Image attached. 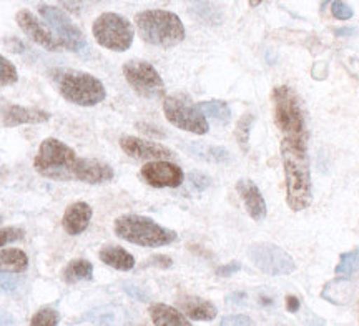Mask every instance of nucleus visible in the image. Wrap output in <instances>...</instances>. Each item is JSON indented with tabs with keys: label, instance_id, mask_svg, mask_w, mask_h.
<instances>
[{
	"label": "nucleus",
	"instance_id": "f3484780",
	"mask_svg": "<svg viewBox=\"0 0 359 326\" xmlns=\"http://www.w3.org/2000/svg\"><path fill=\"white\" fill-rule=\"evenodd\" d=\"M52 115L40 109H27L20 105H7L0 114L4 127H17V125L29 123H45L50 120Z\"/></svg>",
	"mask_w": 359,
	"mask_h": 326
},
{
	"label": "nucleus",
	"instance_id": "393cba45",
	"mask_svg": "<svg viewBox=\"0 0 359 326\" xmlns=\"http://www.w3.org/2000/svg\"><path fill=\"white\" fill-rule=\"evenodd\" d=\"M359 270V250H351V252L343 253L339 258L338 266H336L334 273L338 278L348 280L349 276L356 273Z\"/></svg>",
	"mask_w": 359,
	"mask_h": 326
},
{
	"label": "nucleus",
	"instance_id": "1a4fd4ad",
	"mask_svg": "<svg viewBox=\"0 0 359 326\" xmlns=\"http://www.w3.org/2000/svg\"><path fill=\"white\" fill-rule=\"evenodd\" d=\"M39 13L55 32L58 43L69 52H82L87 47V39L64 11L53 6H40Z\"/></svg>",
	"mask_w": 359,
	"mask_h": 326
},
{
	"label": "nucleus",
	"instance_id": "bb28decb",
	"mask_svg": "<svg viewBox=\"0 0 359 326\" xmlns=\"http://www.w3.org/2000/svg\"><path fill=\"white\" fill-rule=\"evenodd\" d=\"M255 117L251 114H246L238 120L236 123V130H235V137L238 140V144L243 150H248V142H250V133H251V125H253Z\"/></svg>",
	"mask_w": 359,
	"mask_h": 326
},
{
	"label": "nucleus",
	"instance_id": "2eb2a0df",
	"mask_svg": "<svg viewBox=\"0 0 359 326\" xmlns=\"http://www.w3.org/2000/svg\"><path fill=\"white\" fill-rule=\"evenodd\" d=\"M114 168L109 163L97 158H82L79 157L75 165L74 182L88 183V185H102L114 180Z\"/></svg>",
	"mask_w": 359,
	"mask_h": 326
},
{
	"label": "nucleus",
	"instance_id": "c85d7f7f",
	"mask_svg": "<svg viewBox=\"0 0 359 326\" xmlns=\"http://www.w3.org/2000/svg\"><path fill=\"white\" fill-rule=\"evenodd\" d=\"M58 321H60V316L53 308H42L32 316L30 323L34 326H57Z\"/></svg>",
	"mask_w": 359,
	"mask_h": 326
},
{
	"label": "nucleus",
	"instance_id": "a211bd4d",
	"mask_svg": "<svg viewBox=\"0 0 359 326\" xmlns=\"http://www.w3.org/2000/svg\"><path fill=\"white\" fill-rule=\"evenodd\" d=\"M92 207L85 202H75L67 207L64 217H62V226L69 235H80L88 229L92 220Z\"/></svg>",
	"mask_w": 359,
	"mask_h": 326
},
{
	"label": "nucleus",
	"instance_id": "dca6fc26",
	"mask_svg": "<svg viewBox=\"0 0 359 326\" xmlns=\"http://www.w3.org/2000/svg\"><path fill=\"white\" fill-rule=\"evenodd\" d=\"M236 191L238 195L243 200L246 212L248 215L253 218L255 222H263L266 218V203H264V198L262 191L257 185H255L251 180H246V178H241L236 183Z\"/></svg>",
	"mask_w": 359,
	"mask_h": 326
},
{
	"label": "nucleus",
	"instance_id": "473e14b6",
	"mask_svg": "<svg viewBox=\"0 0 359 326\" xmlns=\"http://www.w3.org/2000/svg\"><path fill=\"white\" fill-rule=\"evenodd\" d=\"M17 287H19V278H17V276H11V273L0 271V290H2V292H15Z\"/></svg>",
	"mask_w": 359,
	"mask_h": 326
},
{
	"label": "nucleus",
	"instance_id": "9b49d317",
	"mask_svg": "<svg viewBox=\"0 0 359 326\" xmlns=\"http://www.w3.org/2000/svg\"><path fill=\"white\" fill-rule=\"evenodd\" d=\"M248 257L255 266L269 276L291 275L296 268L293 258L285 250L273 243L250 245Z\"/></svg>",
	"mask_w": 359,
	"mask_h": 326
},
{
	"label": "nucleus",
	"instance_id": "a878e982",
	"mask_svg": "<svg viewBox=\"0 0 359 326\" xmlns=\"http://www.w3.org/2000/svg\"><path fill=\"white\" fill-rule=\"evenodd\" d=\"M193 155L195 158H205L208 162H217L223 163L230 160V154L226 150L222 149V147H201V145H193Z\"/></svg>",
	"mask_w": 359,
	"mask_h": 326
},
{
	"label": "nucleus",
	"instance_id": "20e7f679",
	"mask_svg": "<svg viewBox=\"0 0 359 326\" xmlns=\"http://www.w3.org/2000/svg\"><path fill=\"white\" fill-rule=\"evenodd\" d=\"M114 230L115 235L125 242L147 248L167 247V245L177 242L178 238L177 231L165 229L151 218L133 215V213L116 218Z\"/></svg>",
	"mask_w": 359,
	"mask_h": 326
},
{
	"label": "nucleus",
	"instance_id": "b1692460",
	"mask_svg": "<svg viewBox=\"0 0 359 326\" xmlns=\"http://www.w3.org/2000/svg\"><path fill=\"white\" fill-rule=\"evenodd\" d=\"M198 107H200V110L205 114V117L217 120V122H219V123L230 122L231 110H230V107H228L226 102L206 100V102H200Z\"/></svg>",
	"mask_w": 359,
	"mask_h": 326
},
{
	"label": "nucleus",
	"instance_id": "6ab92c4d",
	"mask_svg": "<svg viewBox=\"0 0 359 326\" xmlns=\"http://www.w3.org/2000/svg\"><path fill=\"white\" fill-rule=\"evenodd\" d=\"M178 306L188 320L210 321L217 316V308L210 301L200 297H182L178 298Z\"/></svg>",
	"mask_w": 359,
	"mask_h": 326
},
{
	"label": "nucleus",
	"instance_id": "39448f33",
	"mask_svg": "<svg viewBox=\"0 0 359 326\" xmlns=\"http://www.w3.org/2000/svg\"><path fill=\"white\" fill-rule=\"evenodd\" d=\"M79 155L72 147L57 138H45L34 158V168L39 175L55 182H74Z\"/></svg>",
	"mask_w": 359,
	"mask_h": 326
},
{
	"label": "nucleus",
	"instance_id": "4468645a",
	"mask_svg": "<svg viewBox=\"0 0 359 326\" xmlns=\"http://www.w3.org/2000/svg\"><path fill=\"white\" fill-rule=\"evenodd\" d=\"M120 149H122L128 157L137 160H165L173 157V151L167 149V147L130 135L120 138Z\"/></svg>",
	"mask_w": 359,
	"mask_h": 326
},
{
	"label": "nucleus",
	"instance_id": "c756f323",
	"mask_svg": "<svg viewBox=\"0 0 359 326\" xmlns=\"http://www.w3.org/2000/svg\"><path fill=\"white\" fill-rule=\"evenodd\" d=\"M25 236V231L19 226H7V229H0V248L6 247L8 243L19 242Z\"/></svg>",
	"mask_w": 359,
	"mask_h": 326
},
{
	"label": "nucleus",
	"instance_id": "a19ab883",
	"mask_svg": "<svg viewBox=\"0 0 359 326\" xmlns=\"http://www.w3.org/2000/svg\"><path fill=\"white\" fill-rule=\"evenodd\" d=\"M0 223H2V217H0Z\"/></svg>",
	"mask_w": 359,
	"mask_h": 326
},
{
	"label": "nucleus",
	"instance_id": "ea45409f",
	"mask_svg": "<svg viewBox=\"0 0 359 326\" xmlns=\"http://www.w3.org/2000/svg\"><path fill=\"white\" fill-rule=\"evenodd\" d=\"M327 2H330V0H321V6H323V7H325Z\"/></svg>",
	"mask_w": 359,
	"mask_h": 326
},
{
	"label": "nucleus",
	"instance_id": "e433bc0d",
	"mask_svg": "<svg viewBox=\"0 0 359 326\" xmlns=\"http://www.w3.org/2000/svg\"><path fill=\"white\" fill-rule=\"evenodd\" d=\"M286 310H288L290 313H296V311L299 310V300L294 294H288V297H286Z\"/></svg>",
	"mask_w": 359,
	"mask_h": 326
},
{
	"label": "nucleus",
	"instance_id": "412c9836",
	"mask_svg": "<svg viewBox=\"0 0 359 326\" xmlns=\"http://www.w3.org/2000/svg\"><path fill=\"white\" fill-rule=\"evenodd\" d=\"M98 258L111 268L118 271H130L135 268V258L132 253H128L127 250L122 247H116V245H107L100 250Z\"/></svg>",
	"mask_w": 359,
	"mask_h": 326
},
{
	"label": "nucleus",
	"instance_id": "aec40b11",
	"mask_svg": "<svg viewBox=\"0 0 359 326\" xmlns=\"http://www.w3.org/2000/svg\"><path fill=\"white\" fill-rule=\"evenodd\" d=\"M150 316L156 326H190L191 320H188L183 311L177 308L165 305V303H155L150 306Z\"/></svg>",
	"mask_w": 359,
	"mask_h": 326
},
{
	"label": "nucleus",
	"instance_id": "f03ea898",
	"mask_svg": "<svg viewBox=\"0 0 359 326\" xmlns=\"http://www.w3.org/2000/svg\"><path fill=\"white\" fill-rule=\"evenodd\" d=\"M135 27L143 42L150 46L172 48L185 40V27L177 13L161 8L138 12L135 15Z\"/></svg>",
	"mask_w": 359,
	"mask_h": 326
},
{
	"label": "nucleus",
	"instance_id": "0eeeda50",
	"mask_svg": "<svg viewBox=\"0 0 359 326\" xmlns=\"http://www.w3.org/2000/svg\"><path fill=\"white\" fill-rule=\"evenodd\" d=\"M98 46L111 52H125L132 47L135 30L128 19L115 12H103L92 27Z\"/></svg>",
	"mask_w": 359,
	"mask_h": 326
},
{
	"label": "nucleus",
	"instance_id": "423d86ee",
	"mask_svg": "<svg viewBox=\"0 0 359 326\" xmlns=\"http://www.w3.org/2000/svg\"><path fill=\"white\" fill-rule=\"evenodd\" d=\"M273 104H275V123L285 138L306 145V123H304L302 105L294 92L286 85L276 87L273 90Z\"/></svg>",
	"mask_w": 359,
	"mask_h": 326
},
{
	"label": "nucleus",
	"instance_id": "f257e3e1",
	"mask_svg": "<svg viewBox=\"0 0 359 326\" xmlns=\"http://www.w3.org/2000/svg\"><path fill=\"white\" fill-rule=\"evenodd\" d=\"M280 150L286 178V202L293 212H302L311 205L313 198L306 145L283 138Z\"/></svg>",
	"mask_w": 359,
	"mask_h": 326
},
{
	"label": "nucleus",
	"instance_id": "7ed1b4c3",
	"mask_svg": "<svg viewBox=\"0 0 359 326\" xmlns=\"http://www.w3.org/2000/svg\"><path fill=\"white\" fill-rule=\"evenodd\" d=\"M50 75L60 95L70 104L95 107L105 100V85L95 75L72 69H55L52 70Z\"/></svg>",
	"mask_w": 359,
	"mask_h": 326
},
{
	"label": "nucleus",
	"instance_id": "2f4dec72",
	"mask_svg": "<svg viewBox=\"0 0 359 326\" xmlns=\"http://www.w3.org/2000/svg\"><path fill=\"white\" fill-rule=\"evenodd\" d=\"M188 180H190L191 186L196 191H203V190L208 189L210 185H212V180H210L208 177L203 175V173H200V172H191L190 175H188Z\"/></svg>",
	"mask_w": 359,
	"mask_h": 326
},
{
	"label": "nucleus",
	"instance_id": "f8f14e48",
	"mask_svg": "<svg viewBox=\"0 0 359 326\" xmlns=\"http://www.w3.org/2000/svg\"><path fill=\"white\" fill-rule=\"evenodd\" d=\"M142 177L155 189H177L185 180L183 170L168 160H151L143 165Z\"/></svg>",
	"mask_w": 359,
	"mask_h": 326
},
{
	"label": "nucleus",
	"instance_id": "9d476101",
	"mask_svg": "<svg viewBox=\"0 0 359 326\" xmlns=\"http://www.w3.org/2000/svg\"><path fill=\"white\" fill-rule=\"evenodd\" d=\"M123 77L143 98H160L165 95V83L160 74L145 60H128L123 65Z\"/></svg>",
	"mask_w": 359,
	"mask_h": 326
},
{
	"label": "nucleus",
	"instance_id": "ddd939ff",
	"mask_svg": "<svg viewBox=\"0 0 359 326\" xmlns=\"http://www.w3.org/2000/svg\"><path fill=\"white\" fill-rule=\"evenodd\" d=\"M15 22L27 37L32 40V42L39 43L40 47H43L45 50H50V52L60 50L62 46L58 43V40L53 37L50 30H48L47 27H45L30 11L22 8V11L17 12Z\"/></svg>",
	"mask_w": 359,
	"mask_h": 326
},
{
	"label": "nucleus",
	"instance_id": "4c0bfd02",
	"mask_svg": "<svg viewBox=\"0 0 359 326\" xmlns=\"http://www.w3.org/2000/svg\"><path fill=\"white\" fill-rule=\"evenodd\" d=\"M127 293H128V294H132V297H137L138 300H145V294H140V293H138V288L130 287V288L127 290Z\"/></svg>",
	"mask_w": 359,
	"mask_h": 326
},
{
	"label": "nucleus",
	"instance_id": "58836bf2",
	"mask_svg": "<svg viewBox=\"0 0 359 326\" xmlns=\"http://www.w3.org/2000/svg\"><path fill=\"white\" fill-rule=\"evenodd\" d=\"M262 2H263V0H250V6L251 7H258Z\"/></svg>",
	"mask_w": 359,
	"mask_h": 326
},
{
	"label": "nucleus",
	"instance_id": "5701e85b",
	"mask_svg": "<svg viewBox=\"0 0 359 326\" xmlns=\"http://www.w3.org/2000/svg\"><path fill=\"white\" fill-rule=\"evenodd\" d=\"M93 278V265L85 258H77V260H72L69 265L62 271V280L65 283L74 285L79 281L92 280Z\"/></svg>",
	"mask_w": 359,
	"mask_h": 326
},
{
	"label": "nucleus",
	"instance_id": "7c9ffc66",
	"mask_svg": "<svg viewBox=\"0 0 359 326\" xmlns=\"http://www.w3.org/2000/svg\"><path fill=\"white\" fill-rule=\"evenodd\" d=\"M331 13H333L334 19L348 20L353 17V8L349 7L348 4H344L343 0H334V2L331 4Z\"/></svg>",
	"mask_w": 359,
	"mask_h": 326
},
{
	"label": "nucleus",
	"instance_id": "4be33fe9",
	"mask_svg": "<svg viewBox=\"0 0 359 326\" xmlns=\"http://www.w3.org/2000/svg\"><path fill=\"white\" fill-rule=\"evenodd\" d=\"M27 268H29V257L22 250H0V271H6V273H24Z\"/></svg>",
	"mask_w": 359,
	"mask_h": 326
},
{
	"label": "nucleus",
	"instance_id": "72a5a7b5",
	"mask_svg": "<svg viewBox=\"0 0 359 326\" xmlns=\"http://www.w3.org/2000/svg\"><path fill=\"white\" fill-rule=\"evenodd\" d=\"M150 266H158V268H170L173 265V260L167 254H155L150 260L147 262Z\"/></svg>",
	"mask_w": 359,
	"mask_h": 326
},
{
	"label": "nucleus",
	"instance_id": "cd10ccee",
	"mask_svg": "<svg viewBox=\"0 0 359 326\" xmlns=\"http://www.w3.org/2000/svg\"><path fill=\"white\" fill-rule=\"evenodd\" d=\"M17 80H19V74H17L15 65L4 55H0V87L13 85Z\"/></svg>",
	"mask_w": 359,
	"mask_h": 326
},
{
	"label": "nucleus",
	"instance_id": "6e6552de",
	"mask_svg": "<svg viewBox=\"0 0 359 326\" xmlns=\"http://www.w3.org/2000/svg\"><path fill=\"white\" fill-rule=\"evenodd\" d=\"M163 111L168 122L180 130L196 133V135H205L210 130L208 120L200 107L193 104L191 98L183 93H175L165 98Z\"/></svg>",
	"mask_w": 359,
	"mask_h": 326
},
{
	"label": "nucleus",
	"instance_id": "c9c22d12",
	"mask_svg": "<svg viewBox=\"0 0 359 326\" xmlns=\"http://www.w3.org/2000/svg\"><path fill=\"white\" fill-rule=\"evenodd\" d=\"M241 270V265L238 262H231L228 263V265H223L219 266L217 270V275L218 276H223V278H226V276H231L233 273H236V271Z\"/></svg>",
	"mask_w": 359,
	"mask_h": 326
},
{
	"label": "nucleus",
	"instance_id": "f704fd0d",
	"mask_svg": "<svg viewBox=\"0 0 359 326\" xmlns=\"http://www.w3.org/2000/svg\"><path fill=\"white\" fill-rule=\"evenodd\" d=\"M222 325H236V326H241V325H253V320L248 318V316L245 315H233V316H226V318L222 320Z\"/></svg>",
	"mask_w": 359,
	"mask_h": 326
}]
</instances>
